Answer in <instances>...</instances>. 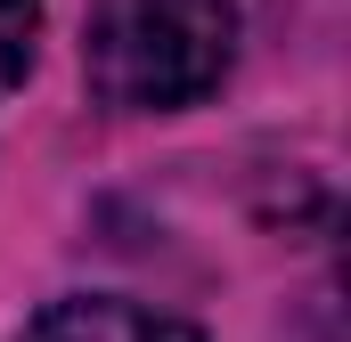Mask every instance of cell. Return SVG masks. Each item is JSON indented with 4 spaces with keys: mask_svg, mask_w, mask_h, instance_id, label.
Segmentation results:
<instances>
[{
    "mask_svg": "<svg viewBox=\"0 0 351 342\" xmlns=\"http://www.w3.org/2000/svg\"><path fill=\"white\" fill-rule=\"evenodd\" d=\"M237 0H106L90 16L82 74L123 114H180L229 82Z\"/></svg>",
    "mask_w": 351,
    "mask_h": 342,
    "instance_id": "cell-1",
    "label": "cell"
},
{
    "mask_svg": "<svg viewBox=\"0 0 351 342\" xmlns=\"http://www.w3.org/2000/svg\"><path fill=\"white\" fill-rule=\"evenodd\" d=\"M33 49H41V0H0V106L33 74Z\"/></svg>",
    "mask_w": 351,
    "mask_h": 342,
    "instance_id": "cell-3",
    "label": "cell"
},
{
    "mask_svg": "<svg viewBox=\"0 0 351 342\" xmlns=\"http://www.w3.org/2000/svg\"><path fill=\"white\" fill-rule=\"evenodd\" d=\"M16 342H204V334L164 318V310H147V302H131V293H66Z\"/></svg>",
    "mask_w": 351,
    "mask_h": 342,
    "instance_id": "cell-2",
    "label": "cell"
}]
</instances>
